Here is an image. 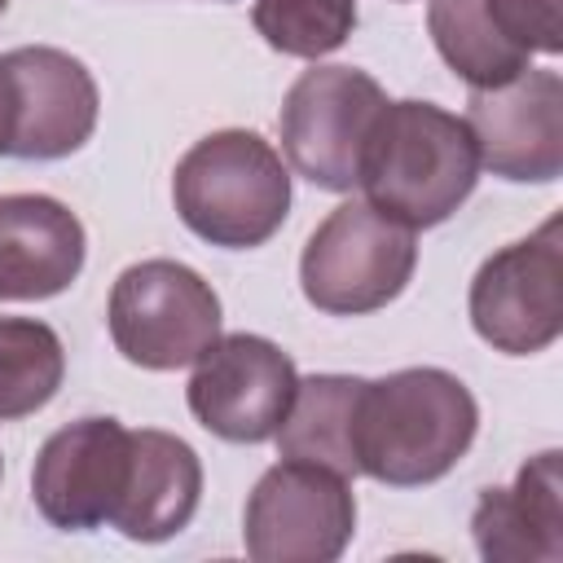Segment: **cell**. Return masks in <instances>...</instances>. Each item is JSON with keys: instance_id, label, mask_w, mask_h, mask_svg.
I'll list each match as a JSON object with an SVG mask.
<instances>
[{"instance_id": "1", "label": "cell", "mask_w": 563, "mask_h": 563, "mask_svg": "<svg viewBox=\"0 0 563 563\" xmlns=\"http://www.w3.org/2000/svg\"><path fill=\"white\" fill-rule=\"evenodd\" d=\"M479 427L471 387L435 365L396 369L361 387L352 422L356 475L391 488H418L449 475Z\"/></svg>"}, {"instance_id": "2", "label": "cell", "mask_w": 563, "mask_h": 563, "mask_svg": "<svg viewBox=\"0 0 563 563\" xmlns=\"http://www.w3.org/2000/svg\"><path fill=\"white\" fill-rule=\"evenodd\" d=\"M475 180L479 150L466 119L413 97L378 110L356 176L369 207L409 229H431L471 198Z\"/></svg>"}, {"instance_id": "3", "label": "cell", "mask_w": 563, "mask_h": 563, "mask_svg": "<svg viewBox=\"0 0 563 563\" xmlns=\"http://www.w3.org/2000/svg\"><path fill=\"white\" fill-rule=\"evenodd\" d=\"M172 202L202 242L251 251L282 229L290 211V172L260 132L224 128L185 150L172 172Z\"/></svg>"}, {"instance_id": "4", "label": "cell", "mask_w": 563, "mask_h": 563, "mask_svg": "<svg viewBox=\"0 0 563 563\" xmlns=\"http://www.w3.org/2000/svg\"><path fill=\"white\" fill-rule=\"evenodd\" d=\"M413 229L383 216L365 198L334 207L299 255V286L317 312L361 317L387 308L413 277Z\"/></svg>"}, {"instance_id": "5", "label": "cell", "mask_w": 563, "mask_h": 563, "mask_svg": "<svg viewBox=\"0 0 563 563\" xmlns=\"http://www.w3.org/2000/svg\"><path fill=\"white\" fill-rule=\"evenodd\" d=\"M110 339L141 369H185L220 339V295L180 260H141L114 277Z\"/></svg>"}, {"instance_id": "6", "label": "cell", "mask_w": 563, "mask_h": 563, "mask_svg": "<svg viewBox=\"0 0 563 563\" xmlns=\"http://www.w3.org/2000/svg\"><path fill=\"white\" fill-rule=\"evenodd\" d=\"M387 92L374 75L356 66H312L303 70L282 101L277 128L290 167L317 189L347 194L361 176V150Z\"/></svg>"}, {"instance_id": "7", "label": "cell", "mask_w": 563, "mask_h": 563, "mask_svg": "<svg viewBox=\"0 0 563 563\" xmlns=\"http://www.w3.org/2000/svg\"><path fill=\"white\" fill-rule=\"evenodd\" d=\"M356 532V497L347 475L282 457L246 497L242 541L255 563H330Z\"/></svg>"}, {"instance_id": "8", "label": "cell", "mask_w": 563, "mask_h": 563, "mask_svg": "<svg viewBox=\"0 0 563 563\" xmlns=\"http://www.w3.org/2000/svg\"><path fill=\"white\" fill-rule=\"evenodd\" d=\"M475 334L506 352H545L563 330V220L550 216L537 233L493 251L471 282Z\"/></svg>"}, {"instance_id": "9", "label": "cell", "mask_w": 563, "mask_h": 563, "mask_svg": "<svg viewBox=\"0 0 563 563\" xmlns=\"http://www.w3.org/2000/svg\"><path fill=\"white\" fill-rule=\"evenodd\" d=\"M295 361L260 334H220L185 387L189 413L229 444H264L277 435L295 400Z\"/></svg>"}, {"instance_id": "10", "label": "cell", "mask_w": 563, "mask_h": 563, "mask_svg": "<svg viewBox=\"0 0 563 563\" xmlns=\"http://www.w3.org/2000/svg\"><path fill=\"white\" fill-rule=\"evenodd\" d=\"M466 128L479 167L501 180L545 185L563 172V79L528 66L510 84L471 88Z\"/></svg>"}, {"instance_id": "11", "label": "cell", "mask_w": 563, "mask_h": 563, "mask_svg": "<svg viewBox=\"0 0 563 563\" xmlns=\"http://www.w3.org/2000/svg\"><path fill=\"white\" fill-rule=\"evenodd\" d=\"M128 475V427L119 418H79L44 440L31 466V497L53 528L88 532L110 523Z\"/></svg>"}, {"instance_id": "12", "label": "cell", "mask_w": 563, "mask_h": 563, "mask_svg": "<svg viewBox=\"0 0 563 563\" xmlns=\"http://www.w3.org/2000/svg\"><path fill=\"white\" fill-rule=\"evenodd\" d=\"M13 79V158H66L75 154L92 128H97V110H101V92L97 79L88 75V66L62 48L48 44H26V48H9L0 53Z\"/></svg>"}, {"instance_id": "13", "label": "cell", "mask_w": 563, "mask_h": 563, "mask_svg": "<svg viewBox=\"0 0 563 563\" xmlns=\"http://www.w3.org/2000/svg\"><path fill=\"white\" fill-rule=\"evenodd\" d=\"M84 224L48 194L0 198V299H53L84 268Z\"/></svg>"}, {"instance_id": "14", "label": "cell", "mask_w": 563, "mask_h": 563, "mask_svg": "<svg viewBox=\"0 0 563 563\" xmlns=\"http://www.w3.org/2000/svg\"><path fill=\"white\" fill-rule=\"evenodd\" d=\"M475 550L488 563L563 559V479L559 449L528 457L510 488H484L471 515Z\"/></svg>"}, {"instance_id": "15", "label": "cell", "mask_w": 563, "mask_h": 563, "mask_svg": "<svg viewBox=\"0 0 563 563\" xmlns=\"http://www.w3.org/2000/svg\"><path fill=\"white\" fill-rule=\"evenodd\" d=\"M202 497V462L172 431H128V475L114 501L110 528L128 541H167L176 537Z\"/></svg>"}, {"instance_id": "16", "label": "cell", "mask_w": 563, "mask_h": 563, "mask_svg": "<svg viewBox=\"0 0 563 563\" xmlns=\"http://www.w3.org/2000/svg\"><path fill=\"white\" fill-rule=\"evenodd\" d=\"M365 378L347 374H312L295 383V400L277 427V449L282 457L295 462H317L339 475H356L352 457V422H356V400H361Z\"/></svg>"}, {"instance_id": "17", "label": "cell", "mask_w": 563, "mask_h": 563, "mask_svg": "<svg viewBox=\"0 0 563 563\" xmlns=\"http://www.w3.org/2000/svg\"><path fill=\"white\" fill-rule=\"evenodd\" d=\"M427 31L444 66L462 75L471 88H497L510 84L519 70H528V57L501 40L484 0H431Z\"/></svg>"}, {"instance_id": "18", "label": "cell", "mask_w": 563, "mask_h": 563, "mask_svg": "<svg viewBox=\"0 0 563 563\" xmlns=\"http://www.w3.org/2000/svg\"><path fill=\"white\" fill-rule=\"evenodd\" d=\"M66 378V347L35 317H0V422L44 409Z\"/></svg>"}, {"instance_id": "19", "label": "cell", "mask_w": 563, "mask_h": 563, "mask_svg": "<svg viewBox=\"0 0 563 563\" xmlns=\"http://www.w3.org/2000/svg\"><path fill=\"white\" fill-rule=\"evenodd\" d=\"M255 31L286 57H325L347 44L356 26V0H255Z\"/></svg>"}, {"instance_id": "20", "label": "cell", "mask_w": 563, "mask_h": 563, "mask_svg": "<svg viewBox=\"0 0 563 563\" xmlns=\"http://www.w3.org/2000/svg\"><path fill=\"white\" fill-rule=\"evenodd\" d=\"M488 18L497 22L501 40L510 48H519L528 62L537 53L554 57L563 48V18H559V0H484Z\"/></svg>"}, {"instance_id": "21", "label": "cell", "mask_w": 563, "mask_h": 563, "mask_svg": "<svg viewBox=\"0 0 563 563\" xmlns=\"http://www.w3.org/2000/svg\"><path fill=\"white\" fill-rule=\"evenodd\" d=\"M9 145H13V79L0 57V154H9Z\"/></svg>"}, {"instance_id": "22", "label": "cell", "mask_w": 563, "mask_h": 563, "mask_svg": "<svg viewBox=\"0 0 563 563\" xmlns=\"http://www.w3.org/2000/svg\"><path fill=\"white\" fill-rule=\"evenodd\" d=\"M4 4H9V0H0V13H4Z\"/></svg>"}, {"instance_id": "23", "label": "cell", "mask_w": 563, "mask_h": 563, "mask_svg": "<svg viewBox=\"0 0 563 563\" xmlns=\"http://www.w3.org/2000/svg\"><path fill=\"white\" fill-rule=\"evenodd\" d=\"M0 475H4V462H0Z\"/></svg>"}]
</instances>
